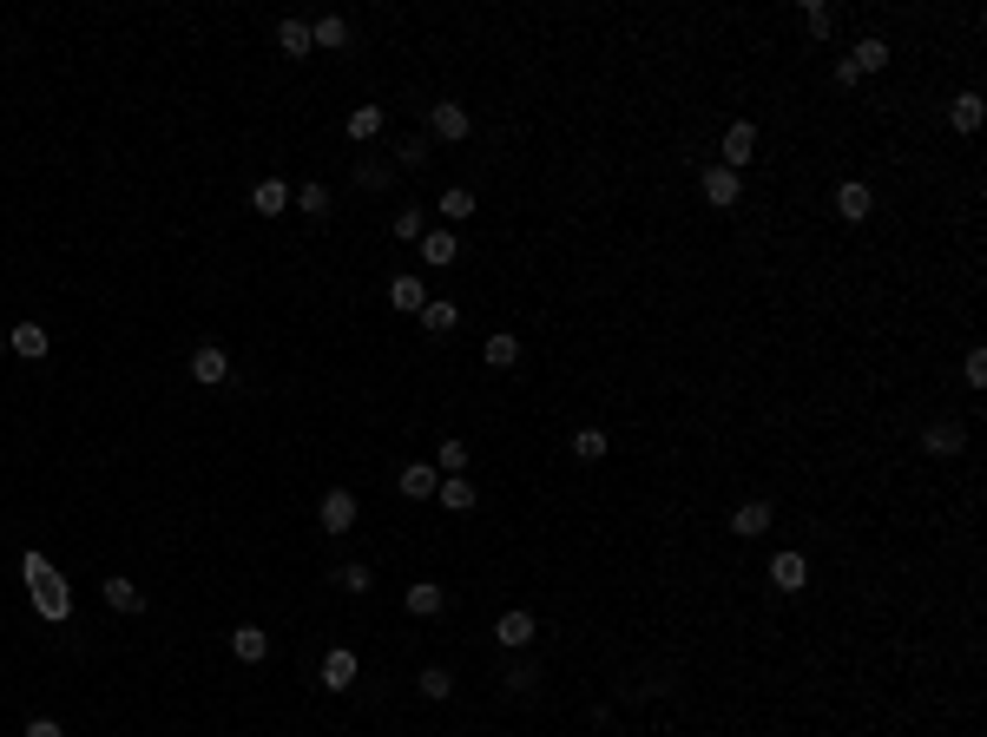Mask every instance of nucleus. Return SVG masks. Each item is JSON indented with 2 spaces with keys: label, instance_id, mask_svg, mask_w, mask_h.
Here are the masks:
<instances>
[{
  "label": "nucleus",
  "instance_id": "412c9836",
  "mask_svg": "<svg viewBox=\"0 0 987 737\" xmlns=\"http://www.w3.org/2000/svg\"><path fill=\"white\" fill-rule=\"evenodd\" d=\"M389 303H395L402 316H422V303H428L422 277H395V283H389Z\"/></svg>",
  "mask_w": 987,
  "mask_h": 737
},
{
  "label": "nucleus",
  "instance_id": "c85d7f7f",
  "mask_svg": "<svg viewBox=\"0 0 987 737\" xmlns=\"http://www.w3.org/2000/svg\"><path fill=\"white\" fill-rule=\"evenodd\" d=\"M481 356H487V369H514V362H520V336H487V349H481Z\"/></svg>",
  "mask_w": 987,
  "mask_h": 737
},
{
  "label": "nucleus",
  "instance_id": "5701e85b",
  "mask_svg": "<svg viewBox=\"0 0 987 737\" xmlns=\"http://www.w3.org/2000/svg\"><path fill=\"white\" fill-rule=\"evenodd\" d=\"M349 40V20L343 14H316L310 20V47H343Z\"/></svg>",
  "mask_w": 987,
  "mask_h": 737
},
{
  "label": "nucleus",
  "instance_id": "4468645a",
  "mask_svg": "<svg viewBox=\"0 0 987 737\" xmlns=\"http://www.w3.org/2000/svg\"><path fill=\"white\" fill-rule=\"evenodd\" d=\"M402 606L415 612V619H435V612L448 606V593H441L435 580H415V586H408V593H402Z\"/></svg>",
  "mask_w": 987,
  "mask_h": 737
},
{
  "label": "nucleus",
  "instance_id": "f8f14e48",
  "mask_svg": "<svg viewBox=\"0 0 987 737\" xmlns=\"http://www.w3.org/2000/svg\"><path fill=\"white\" fill-rule=\"evenodd\" d=\"M349 685H356V652L336 645V652L323 659V691H349Z\"/></svg>",
  "mask_w": 987,
  "mask_h": 737
},
{
  "label": "nucleus",
  "instance_id": "cd10ccee",
  "mask_svg": "<svg viewBox=\"0 0 987 737\" xmlns=\"http://www.w3.org/2000/svg\"><path fill=\"white\" fill-rule=\"evenodd\" d=\"M336 586H343L349 599H362L369 586H376V573H369V560H349V566H336Z\"/></svg>",
  "mask_w": 987,
  "mask_h": 737
},
{
  "label": "nucleus",
  "instance_id": "6ab92c4d",
  "mask_svg": "<svg viewBox=\"0 0 987 737\" xmlns=\"http://www.w3.org/2000/svg\"><path fill=\"white\" fill-rule=\"evenodd\" d=\"M731 527H737V540H757V534H770V501H744L731 514Z\"/></svg>",
  "mask_w": 987,
  "mask_h": 737
},
{
  "label": "nucleus",
  "instance_id": "1a4fd4ad",
  "mask_svg": "<svg viewBox=\"0 0 987 737\" xmlns=\"http://www.w3.org/2000/svg\"><path fill=\"white\" fill-rule=\"evenodd\" d=\"M836 211H843V224H862L876 211V191L862 185V178H843V185H836Z\"/></svg>",
  "mask_w": 987,
  "mask_h": 737
},
{
  "label": "nucleus",
  "instance_id": "a878e982",
  "mask_svg": "<svg viewBox=\"0 0 987 737\" xmlns=\"http://www.w3.org/2000/svg\"><path fill=\"white\" fill-rule=\"evenodd\" d=\"M422 257H428V264H455V257H461V244H455V231H422Z\"/></svg>",
  "mask_w": 987,
  "mask_h": 737
},
{
  "label": "nucleus",
  "instance_id": "58836bf2",
  "mask_svg": "<svg viewBox=\"0 0 987 737\" xmlns=\"http://www.w3.org/2000/svg\"><path fill=\"white\" fill-rule=\"evenodd\" d=\"M395 165H402V172L428 165V145H422V139H402V145H395Z\"/></svg>",
  "mask_w": 987,
  "mask_h": 737
},
{
  "label": "nucleus",
  "instance_id": "0eeeda50",
  "mask_svg": "<svg viewBox=\"0 0 987 737\" xmlns=\"http://www.w3.org/2000/svg\"><path fill=\"white\" fill-rule=\"evenodd\" d=\"M191 382H204V389H218V382H231V356H224L218 343L191 349Z\"/></svg>",
  "mask_w": 987,
  "mask_h": 737
},
{
  "label": "nucleus",
  "instance_id": "b1692460",
  "mask_svg": "<svg viewBox=\"0 0 987 737\" xmlns=\"http://www.w3.org/2000/svg\"><path fill=\"white\" fill-rule=\"evenodd\" d=\"M435 211H441L448 224H468V218H474V191H468V185H448V191H441V204H435Z\"/></svg>",
  "mask_w": 987,
  "mask_h": 737
},
{
  "label": "nucleus",
  "instance_id": "a211bd4d",
  "mask_svg": "<svg viewBox=\"0 0 987 737\" xmlns=\"http://www.w3.org/2000/svg\"><path fill=\"white\" fill-rule=\"evenodd\" d=\"M7 349L27 356V362H40L47 356V330H40V323H14V330H7Z\"/></svg>",
  "mask_w": 987,
  "mask_h": 737
},
{
  "label": "nucleus",
  "instance_id": "f3484780",
  "mask_svg": "<svg viewBox=\"0 0 987 737\" xmlns=\"http://www.w3.org/2000/svg\"><path fill=\"white\" fill-rule=\"evenodd\" d=\"M277 53H283V60H303V53H316V47H310V20H277Z\"/></svg>",
  "mask_w": 987,
  "mask_h": 737
},
{
  "label": "nucleus",
  "instance_id": "423d86ee",
  "mask_svg": "<svg viewBox=\"0 0 987 737\" xmlns=\"http://www.w3.org/2000/svg\"><path fill=\"white\" fill-rule=\"evenodd\" d=\"M533 632H540V626H533V612H527V606H514V612H501V619H494V639H501L507 652H527Z\"/></svg>",
  "mask_w": 987,
  "mask_h": 737
},
{
  "label": "nucleus",
  "instance_id": "ddd939ff",
  "mask_svg": "<svg viewBox=\"0 0 987 737\" xmlns=\"http://www.w3.org/2000/svg\"><path fill=\"white\" fill-rule=\"evenodd\" d=\"M231 652H237L244 665H264V659H270V632H264V626H237V632H231Z\"/></svg>",
  "mask_w": 987,
  "mask_h": 737
},
{
  "label": "nucleus",
  "instance_id": "7ed1b4c3",
  "mask_svg": "<svg viewBox=\"0 0 987 737\" xmlns=\"http://www.w3.org/2000/svg\"><path fill=\"white\" fill-rule=\"evenodd\" d=\"M698 191H705L711 211H731V204L744 198V172H731V165H711V172L698 178Z\"/></svg>",
  "mask_w": 987,
  "mask_h": 737
},
{
  "label": "nucleus",
  "instance_id": "4c0bfd02",
  "mask_svg": "<svg viewBox=\"0 0 987 737\" xmlns=\"http://www.w3.org/2000/svg\"><path fill=\"white\" fill-rule=\"evenodd\" d=\"M422 211H395V237H402V244H422Z\"/></svg>",
  "mask_w": 987,
  "mask_h": 737
},
{
  "label": "nucleus",
  "instance_id": "dca6fc26",
  "mask_svg": "<svg viewBox=\"0 0 987 737\" xmlns=\"http://www.w3.org/2000/svg\"><path fill=\"white\" fill-rule=\"evenodd\" d=\"M435 501H441V507H455V514H468V507L481 501V494H474V481H468V474H441Z\"/></svg>",
  "mask_w": 987,
  "mask_h": 737
},
{
  "label": "nucleus",
  "instance_id": "9b49d317",
  "mask_svg": "<svg viewBox=\"0 0 987 737\" xmlns=\"http://www.w3.org/2000/svg\"><path fill=\"white\" fill-rule=\"evenodd\" d=\"M395 487H402L408 501H435V487H441V468H428V461H408V468L395 474Z\"/></svg>",
  "mask_w": 987,
  "mask_h": 737
},
{
  "label": "nucleus",
  "instance_id": "20e7f679",
  "mask_svg": "<svg viewBox=\"0 0 987 737\" xmlns=\"http://www.w3.org/2000/svg\"><path fill=\"white\" fill-rule=\"evenodd\" d=\"M356 514H362L356 494H349V487H329V494H323V514H316V520H323V534H356Z\"/></svg>",
  "mask_w": 987,
  "mask_h": 737
},
{
  "label": "nucleus",
  "instance_id": "9d476101",
  "mask_svg": "<svg viewBox=\"0 0 987 737\" xmlns=\"http://www.w3.org/2000/svg\"><path fill=\"white\" fill-rule=\"evenodd\" d=\"M922 448H928V455H961V448H968V428L941 415V422H928V428H922Z\"/></svg>",
  "mask_w": 987,
  "mask_h": 737
},
{
  "label": "nucleus",
  "instance_id": "473e14b6",
  "mask_svg": "<svg viewBox=\"0 0 987 737\" xmlns=\"http://www.w3.org/2000/svg\"><path fill=\"white\" fill-rule=\"evenodd\" d=\"M961 376H968V389H987V349H981V343L961 356Z\"/></svg>",
  "mask_w": 987,
  "mask_h": 737
},
{
  "label": "nucleus",
  "instance_id": "aec40b11",
  "mask_svg": "<svg viewBox=\"0 0 987 737\" xmlns=\"http://www.w3.org/2000/svg\"><path fill=\"white\" fill-rule=\"evenodd\" d=\"M889 60H895L889 40H876V33H869V40H856V53H849V66H856V73H882Z\"/></svg>",
  "mask_w": 987,
  "mask_h": 737
},
{
  "label": "nucleus",
  "instance_id": "2eb2a0df",
  "mask_svg": "<svg viewBox=\"0 0 987 737\" xmlns=\"http://www.w3.org/2000/svg\"><path fill=\"white\" fill-rule=\"evenodd\" d=\"M981 119H987V99H981V93H955V106H948V126H955V132H981Z\"/></svg>",
  "mask_w": 987,
  "mask_h": 737
},
{
  "label": "nucleus",
  "instance_id": "2f4dec72",
  "mask_svg": "<svg viewBox=\"0 0 987 737\" xmlns=\"http://www.w3.org/2000/svg\"><path fill=\"white\" fill-rule=\"evenodd\" d=\"M297 211H310V218L323 224V218H329V185H303V191H297Z\"/></svg>",
  "mask_w": 987,
  "mask_h": 737
},
{
  "label": "nucleus",
  "instance_id": "f704fd0d",
  "mask_svg": "<svg viewBox=\"0 0 987 737\" xmlns=\"http://www.w3.org/2000/svg\"><path fill=\"white\" fill-rule=\"evenodd\" d=\"M435 468H441V474H461V468H468V441H441Z\"/></svg>",
  "mask_w": 987,
  "mask_h": 737
},
{
  "label": "nucleus",
  "instance_id": "39448f33",
  "mask_svg": "<svg viewBox=\"0 0 987 737\" xmlns=\"http://www.w3.org/2000/svg\"><path fill=\"white\" fill-rule=\"evenodd\" d=\"M751 152H757V126H751V119H731L724 139H718V158L731 165V172H744V158H751Z\"/></svg>",
  "mask_w": 987,
  "mask_h": 737
},
{
  "label": "nucleus",
  "instance_id": "72a5a7b5",
  "mask_svg": "<svg viewBox=\"0 0 987 737\" xmlns=\"http://www.w3.org/2000/svg\"><path fill=\"white\" fill-rule=\"evenodd\" d=\"M803 27H810L816 40H823V33L836 27V14H830V7H823V0H803Z\"/></svg>",
  "mask_w": 987,
  "mask_h": 737
},
{
  "label": "nucleus",
  "instance_id": "a19ab883",
  "mask_svg": "<svg viewBox=\"0 0 987 737\" xmlns=\"http://www.w3.org/2000/svg\"><path fill=\"white\" fill-rule=\"evenodd\" d=\"M27 737H66V731H60L53 718H33V724H27Z\"/></svg>",
  "mask_w": 987,
  "mask_h": 737
},
{
  "label": "nucleus",
  "instance_id": "7c9ffc66",
  "mask_svg": "<svg viewBox=\"0 0 987 737\" xmlns=\"http://www.w3.org/2000/svg\"><path fill=\"white\" fill-rule=\"evenodd\" d=\"M606 448H612L606 428H573V455L580 461H606Z\"/></svg>",
  "mask_w": 987,
  "mask_h": 737
},
{
  "label": "nucleus",
  "instance_id": "bb28decb",
  "mask_svg": "<svg viewBox=\"0 0 987 737\" xmlns=\"http://www.w3.org/2000/svg\"><path fill=\"white\" fill-rule=\"evenodd\" d=\"M283 204H290V185H283V178H264V185L251 191V211H264V218H277Z\"/></svg>",
  "mask_w": 987,
  "mask_h": 737
},
{
  "label": "nucleus",
  "instance_id": "f257e3e1",
  "mask_svg": "<svg viewBox=\"0 0 987 737\" xmlns=\"http://www.w3.org/2000/svg\"><path fill=\"white\" fill-rule=\"evenodd\" d=\"M20 573H27V586H33V606H40V619H53V626H60L66 612H73V586H66L60 573L40 560V553H27V560H20Z\"/></svg>",
  "mask_w": 987,
  "mask_h": 737
},
{
  "label": "nucleus",
  "instance_id": "393cba45",
  "mask_svg": "<svg viewBox=\"0 0 987 737\" xmlns=\"http://www.w3.org/2000/svg\"><path fill=\"white\" fill-rule=\"evenodd\" d=\"M343 132H349V139H356V145H369V139H376V132H382V106H356V112H349V119H343Z\"/></svg>",
  "mask_w": 987,
  "mask_h": 737
},
{
  "label": "nucleus",
  "instance_id": "4be33fe9",
  "mask_svg": "<svg viewBox=\"0 0 987 737\" xmlns=\"http://www.w3.org/2000/svg\"><path fill=\"white\" fill-rule=\"evenodd\" d=\"M455 323H461V310H455L448 297H428V303H422V330H428V336H448Z\"/></svg>",
  "mask_w": 987,
  "mask_h": 737
},
{
  "label": "nucleus",
  "instance_id": "ea45409f",
  "mask_svg": "<svg viewBox=\"0 0 987 737\" xmlns=\"http://www.w3.org/2000/svg\"><path fill=\"white\" fill-rule=\"evenodd\" d=\"M389 178H395L389 165H356V185L362 191H389Z\"/></svg>",
  "mask_w": 987,
  "mask_h": 737
},
{
  "label": "nucleus",
  "instance_id": "f03ea898",
  "mask_svg": "<svg viewBox=\"0 0 987 737\" xmlns=\"http://www.w3.org/2000/svg\"><path fill=\"white\" fill-rule=\"evenodd\" d=\"M428 132H435L441 145H461L474 132V112L461 106V99H435V106H428Z\"/></svg>",
  "mask_w": 987,
  "mask_h": 737
},
{
  "label": "nucleus",
  "instance_id": "c756f323",
  "mask_svg": "<svg viewBox=\"0 0 987 737\" xmlns=\"http://www.w3.org/2000/svg\"><path fill=\"white\" fill-rule=\"evenodd\" d=\"M106 606L112 612H145V593L132 580H106Z\"/></svg>",
  "mask_w": 987,
  "mask_h": 737
},
{
  "label": "nucleus",
  "instance_id": "c9c22d12",
  "mask_svg": "<svg viewBox=\"0 0 987 737\" xmlns=\"http://www.w3.org/2000/svg\"><path fill=\"white\" fill-rule=\"evenodd\" d=\"M507 691H514V698H527L533 685H540V672H533V665H507V678H501Z\"/></svg>",
  "mask_w": 987,
  "mask_h": 737
},
{
  "label": "nucleus",
  "instance_id": "6e6552de",
  "mask_svg": "<svg viewBox=\"0 0 987 737\" xmlns=\"http://www.w3.org/2000/svg\"><path fill=\"white\" fill-rule=\"evenodd\" d=\"M770 586L777 593H803L810 586V560L803 553H770Z\"/></svg>",
  "mask_w": 987,
  "mask_h": 737
},
{
  "label": "nucleus",
  "instance_id": "e433bc0d",
  "mask_svg": "<svg viewBox=\"0 0 987 737\" xmlns=\"http://www.w3.org/2000/svg\"><path fill=\"white\" fill-rule=\"evenodd\" d=\"M448 691H455V678L441 672V665H428V672H422V698H435V705H441Z\"/></svg>",
  "mask_w": 987,
  "mask_h": 737
}]
</instances>
